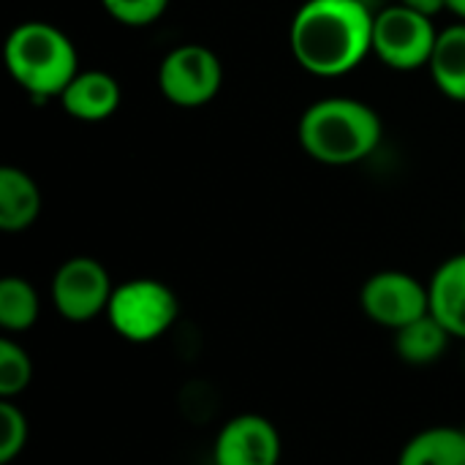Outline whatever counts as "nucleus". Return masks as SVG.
I'll list each match as a JSON object with an SVG mask.
<instances>
[{"label": "nucleus", "instance_id": "1", "mask_svg": "<svg viewBox=\"0 0 465 465\" xmlns=\"http://www.w3.org/2000/svg\"><path fill=\"white\" fill-rule=\"evenodd\" d=\"M373 22L362 0H308L292 19V54L313 76H343L373 52Z\"/></svg>", "mask_w": 465, "mask_h": 465}, {"label": "nucleus", "instance_id": "2", "mask_svg": "<svg viewBox=\"0 0 465 465\" xmlns=\"http://www.w3.org/2000/svg\"><path fill=\"white\" fill-rule=\"evenodd\" d=\"M302 150L327 166L365 161L381 142V120L357 98H322L305 109L297 128Z\"/></svg>", "mask_w": 465, "mask_h": 465}, {"label": "nucleus", "instance_id": "3", "mask_svg": "<svg viewBox=\"0 0 465 465\" xmlns=\"http://www.w3.org/2000/svg\"><path fill=\"white\" fill-rule=\"evenodd\" d=\"M8 74L33 98H52L79 74V57L71 38L49 22L16 25L3 49Z\"/></svg>", "mask_w": 465, "mask_h": 465}, {"label": "nucleus", "instance_id": "4", "mask_svg": "<svg viewBox=\"0 0 465 465\" xmlns=\"http://www.w3.org/2000/svg\"><path fill=\"white\" fill-rule=\"evenodd\" d=\"M106 316L123 341L153 343L174 327L180 316V300L161 281L134 278L114 286Z\"/></svg>", "mask_w": 465, "mask_h": 465}, {"label": "nucleus", "instance_id": "5", "mask_svg": "<svg viewBox=\"0 0 465 465\" xmlns=\"http://www.w3.org/2000/svg\"><path fill=\"white\" fill-rule=\"evenodd\" d=\"M439 30L433 16H425L401 3L376 14L373 22V54L395 71H417L430 65Z\"/></svg>", "mask_w": 465, "mask_h": 465}, {"label": "nucleus", "instance_id": "6", "mask_svg": "<svg viewBox=\"0 0 465 465\" xmlns=\"http://www.w3.org/2000/svg\"><path fill=\"white\" fill-rule=\"evenodd\" d=\"M158 84L174 106L196 109L218 95L223 84V65L213 49L202 44H183L163 57Z\"/></svg>", "mask_w": 465, "mask_h": 465}, {"label": "nucleus", "instance_id": "7", "mask_svg": "<svg viewBox=\"0 0 465 465\" xmlns=\"http://www.w3.org/2000/svg\"><path fill=\"white\" fill-rule=\"evenodd\" d=\"M114 283L106 267L90 256H74L63 262L52 278L54 311L71 324H87L106 313Z\"/></svg>", "mask_w": 465, "mask_h": 465}, {"label": "nucleus", "instance_id": "8", "mask_svg": "<svg viewBox=\"0 0 465 465\" xmlns=\"http://www.w3.org/2000/svg\"><path fill=\"white\" fill-rule=\"evenodd\" d=\"M360 305L373 324L398 332L430 313V289L409 272L384 270L365 281Z\"/></svg>", "mask_w": 465, "mask_h": 465}, {"label": "nucleus", "instance_id": "9", "mask_svg": "<svg viewBox=\"0 0 465 465\" xmlns=\"http://www.w3.org/2000/svg\"><path fill=\"white\" fill-rule=\"evenodd\" d=\"M281 433L262 414H240L229 420L213 447L215 465H278Z\"/></svg>", "mask_w": 465, "mask_h": 465}, {"label": "nucleus", "instance_id": "10", "mask_svg": "<svg viewBox=\"0 0 465 465\" xmlns=\"http://www.w3.org/2000/svg\"><path fill=\"white\" fill-rule=\"evenodd\" d=\"M60 104L65 114L84 120V123H101L112 117L120 106V84L106 71H79L68 87L60 93Z\"/></svg>", "mask_w": 465, "mask_h": 465}, {"label": "nucleus", "instance_id": "11", "mask_svg": "<svg viewBox=\"0 0 465 465\" xmlns=\"http://www.w3.org/2000/svg\"><path fill=\"white\" fill-rule=\"evenodd\" d=\"M430 313L452 338L465 341V253L447 259L430 278Z\"/></svg>", "mask_w": 465, "mask_h": 465}, {"label": "nucleus", "instance_id": "12", "mask_svg": "<svg viewBox=\"0 0 465 465\" xmlns=\"http://www.w3.org/2000/svg\"><path fill=\"white\" fill-rule=\"evenodd\" d=\"M41 213V191L35 180L16 169L3 166L0 169V229L3 232H25L35 223Z\"/></svg>", "mask_w": 465, "mask_h": 465}, {"label": "nucleus", "instance_id": "13", "mask_svg": "<svg viewBox=\"0 0 465 465\" xmlns=\"http://www.w3.org/2000/svg\"><path fill=\"white\" fill-rule=\"evenodd\" d=\"M398 465H465V428L436 425L420 430L401 450Z\"/></svg>", "mask_w": 465, "mask_h": 465}, {"label": "nucleus", "instance_id": "14", "mask_svg": "<svg viewBox=\"0 0 465 465\" xmlns=\"http://www.w3.org/2000/svg\"><path fill=\"white\" fill-rule=\"evenodd\" d=\"M450 341L452 335L447 332V327L433 313H428L395 332V351L406 365L428 368L444 357Z\"/></svg>", "mask_w": 465, "mask_h": 465}, {"label": "nucleus", "instance_id": "15", "mask_svg": "<svg viewBox=\"0 0 465 465\" xmlns=\"http://www.w3.org/2000/svg\"><path fill=\"white\" fill-rule=\"evenodd\" d=\"M428 68L444 95L452 101H465V22L439 33Z\"/></svg>", "mask_w": 465, "mask_h": 465}, {"label": "nucleus", "instance_id": "16", "mask_svg": "<svg viewBox=\"0 0 465 465\" xmlns=\"http://www.w3.org/2000/svg\"><path fill=\"white\" fill-rule=\"evenodd\" d=\"M41 313L38 292L30 281L8 275L0 281V327L5 332H27Z\"/></svg>", "mask_w": 465, "mask_h": 465}, {"label": "nucleus", "instance_id": "17", "mask_svg": "<svg viewBox=\"0 0 465 465\" xmlns=\"http://www.w3.org/2000/svg\"><path fill=\"white\" fill-rule=\"evenodd\" d=\"M33 381L30 354L11 338L0 341V401H14Z\"/></svg>", "mask_w": 465, "mask_h": 465}, {"label": "nucleus", "instance_id": "18", "mask_svg": "<svg viewBox=\"0 0 465 465\" xmlns=\"http://www.w3.org/2000/svg\"><path fill=\"white\" fill-rule=\"evenodd\" d=\"M27 414L14 401H0V465H11L27 447Z\"/></svg>", "mask_w": 465, "mask_h": 465}, {"label": "nucleus", "instance_id": "19", "mask_svg": "<svg viewBox=\"0 0 465 465\" xmlns=\"http://www.w3.org/2000/svg\"><path fill=\"white\" fill-rule=\"evenodd\" d=\"M101 5L123 25L144 27L166 11L169 0H101Z\"/></svg>", "mask_w": 465, "mask_h": 465}, {"label": "nucleus", "instance_id": "20", "mask_svg": "<svg viewBox=\"0 0 465 465\" xmlns=\"http://www.w3.org/2000/svg\"><path fill=\"white\" fill-rule=\"evenodd\" d=\"M398 3L406 5V8H414V11L425 14V16H436V14H441L447 8V0H398Z\"/></svg>", "mask_w": 465, "mask_h": 465}, {"label": "nucleus", "instance_id": "21", "mask_svg": "<svg viewBox=\"0 0 465 465\" xmlns=\"http://www.w3.org/2000/svg\"><path fill=\"white\" fill-rule=\"evenodd\" d=\"M447 8L465 22V0H447Z\"/></svg>", "mask_w": 465, "mask_h": 465}]
</instances>
